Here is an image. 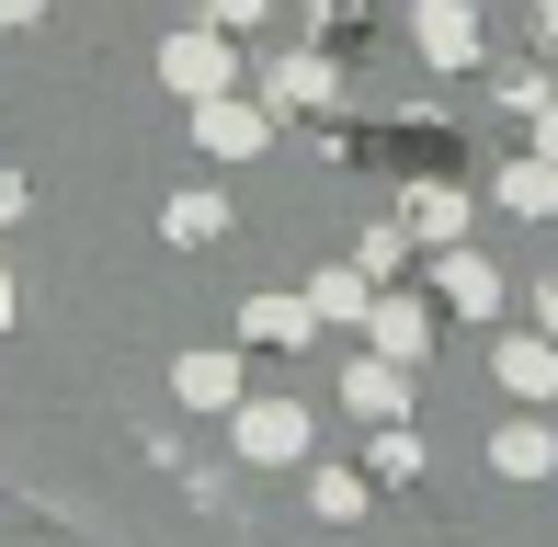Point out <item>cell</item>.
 <instances>
[{
  "instance_id": "1",
  "label": "cell",
  "mask_w": 558,
  "mask_h": 547,
  "mask_svg": "<svg viewBox=\"0 0 558 547\" xmlns=\"http://www.w3.org/2000/svg\"><path fill=\"white\" fill-rule=\"evenodd\" d=\"M240 445H251V457H296V411H251Z\"/></svg>"
},
{
  "instance_id": "2",
  "label": "cell",
  "mask_w": 558,
  "mask_h": 547,
  "mask_svg": "<svg viewBox=\"0 0 558 547\" xmlns=\"http://www.w3.org/2000/svg\"><path fill=\"white\" fill-rule=\"evenodd\" d=\"M547 457H558V445H547V434H501V467H513V479H536V467H547Z\"/></svg>"
},
{
  "instance_id": "3",
  "label": "cell",
  "mask_w": 558,
  "mask_h": 547,
  "mask_svg": "<svg viewBox=\"0 0 558 547\" xmlns=\"http://www.w3.org/2000/svg\"><path fill=\"white\" fill-rule=\"evenodd\" d=\"M0 319H12V285H0Z\"/></svg>"
}]
</instances>
